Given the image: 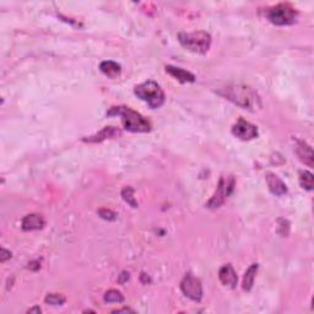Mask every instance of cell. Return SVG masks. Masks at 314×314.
Segmentation results:
<instances>
[{"mask_svg": "<svg viewBox=\"0 0 314 314\" xmlns=\"http://www.w3.org/2000/svg\"><path fill=\"white\" fill-rule=\"evenodd\" d=\"M217 95L247 111L256 112L262 108L260 96L251 86L243 84H227L216 90Z\"/></svg>", "mask_w": 314, "mask_h": 314, "instance_id": "cell-1", "label": "cell"}, {"mask_svg": "<svg viewBox=\"0 0 314 314\" xmlns=\"http://www.w3.org/2000/svg\"><path fill=\"white\" fill-rule=\"evenodd\" d=\"M107 115L108 117L118 115V117L122 118L123 127H124L125 130L131 131V133H147V131L151 130V123L140 113L131 109L130 107H112L107 112Z\"/></svg>", "mask_w": 314, "mask_h": 314, "instance_id": "cell-2", "label": "cell"}, {"mask_svg": "<svg viewBox=\"0 0 314 314\" xmlns=\"http://www.w3.org/2000/svg\"><path fill=\"white\" fill-rule=\"evenodd\" d=\"M178 41L190 52L205 54L210 49L211 36L205 31L179 32Z\"/></svg>", "mask_w": 314, "mask_h": 314, "instance_id": "cell-3", "label": "cell"}, {"mask_svg": "<svg viewBox=\"0 0 314 314\" xmlns=\"http://www.w3.org/2000/svg\"><path fill=\"white\" fill-rule=\"evenodd\" d=\"M134 93L138 96V98L146 102L154 109L160 108L165 103L166 100L165 92L161 88V86L157 82L152 81V80H147V81L143 82V84L135 86Z\"/></svg>", "mask_w": 314, "mask_h": 314, "instance_id": "cell-4", "label": "cell"}, {"mask_svg": "<svg viewBox=\"0 0 314 314\" xmlns=\"http://www.w3.org/2000/svg\"><path fill=\"white\" fill-rule=\"evenodd\" d=\"M264 15L270 22L278 26L294 25L299 18V11L287 2H281V4L268 7Z\"/></svg>", "mask_w": 314, "mask_h": 314, "instance_id": "cell-5", "label": "cell"}, {"mask_svg": "<svg viewBox=\"0 0 314 314\" xmlns=\"http://www.w3.org/2000/svg\"><path fill=\"white\" fill-rule=\"evenodd\" d=\"M236 187V178L233 176H221L216 190L211 199L205 204V206L211 210L219 209L226 201L227 198L233 193Z\"/></svg>", "mask_w": 314, "mask_h": 314, "instance_id": "cell-6", "label": "cell"}, {"mask_svg": "<svg viewBox=\"0 0 314 314\" xmlns=\"http://www.w3.org/2000/svg\"><path fill=\"white\" fill-rule=\"evenodd\" d=\"M181 290L184 296L194 302H200L203 299V286H201L200 280L195 278L192 273L186 274L183 280L181 281Z\"/></svg>", "mask_w": 314, "mask_h": 314, "instance_id": "cell-7", "label": "cell"}, {"mask_svg": "<svg viewBox=\"0 0 314 314\" xmlns=\"http://www.w3.org/2000/svg\"><path fill=\"white\" fill-rule=\"evenodd\" d=\"M232 134L236 138L241 139V140H252V139H256L259 135V131L258 128L252 123L247 122L243 118H240L237 120L235 125L232 127Z\"/></svg>", "mask_w": 314, "mask_h": 314, "instance_id": "cell-8", "label": "cell"}, {"mask_svg": "<svg viewBox=\"0 0 314 314\" xmlns=\"http://www.w3.org/2000/svg\"><path fill=\"white\" fill-rule=\"evenodd\" d=\"M296 154L300 157V160L303 163L308 166V167H313L314 165V155H313V149L311 147V145H308L305 140H301V139H296Z\"/></svg>", "mask_w": 314, "mask_h": 314, "instance_id": "cell-9", "label": "cell"}, {"mask_svg": "<svg viewBox=\"0 0 314 314\" xmlns=\"http://www.w3.org/2000/svg\"><path fill=\"white\" fill-rule=\"evenodd\" d=\"M219 279L222 285L229 287V289H236L237 286V274L231 264H225L224 267H221V269L219 270Z\"/></svg>", "mask_w": 314, "mask_h": 314, "instance_id": "cell-10", "label": "cell"}, {"mask_svg": "<svg viewBox=\"0 0 314 314\" xmlns=\"http://www.w3.org/2000/svg\"><path fill=\"white\" fill-rule=\"evenodd\" d=\"M120 134H122L120 129L115 127H104L101 131L96 133L95 135L84 138L82 141H85V143H102V141L107 140V139H113L117 138V136H120Z\"/></svg>", "mask_w": 314, "mask_h": 314, "instance_id": "cell-11", "label": "cell"}, {"mask_svg": "<svg viewBox=\"0 0 314 314\" xmlns=\"http://www.w3.org/2000/svg\"><path fill=\"white\" fill-rule=\"evenodd\" d=\"M44 217L39 214L26 215L21 221V229L23 231H36L42 230L44 227Z\"/></svg>", "mask_w": 314, "mask_h": 314, "instance_id": "cell-12", "label": "cell"}, {"mask_svg": "<svg viewBox=\"0 0 314 314\" xmlns=\"http://www.w3.org/2000/svg\"><path fill=\"white\" fill-rule=\"evenodd\" d=\"M265 178H267V183L268 187H269V190L274 195H276V197H283V195L286 194L287 187L280 177L269 172Z\"/></svg>", "mask_w": 314, "mask_h": 314, "instance_id": "cell-13", "label": "cell"}, {"mask_svg": "<svg viewBox=\"0 0 314 314\" xmlns=\"http://www.w3.org/2000/svg\"><path fill=\"white\" fill-rule=\"evenodd\" d=\"M165 69H166V72H168L171 76H173L174 79L178 80L179 82L186 84V82L195 81V75L192 74L190 71L184 70V69L177 68V66H173V65H166Z\"/></svg>", "mask_w": 314, "mask_h": 314, "instance_id": "cell-14", "label": "cell"}, {"mask_svg": "<svg viewBox=\"0 0 314 314\" xmlns=\"http://www.w3.org/2000/svg\"><path fill=\"white\" fill-rule=\"evenodd\" d=\"M100 70L106 76L111 77V79H115L120 74V71H122V68H120L119 64L115 63L113 60H104L100 64Z\"/></svg>", "mask_w": 314, "mask_h": 314, "instance_id": "cell-15", "label": "cell"}, {"mask_svg": "<svg viewBox=\"0 0 314 314\" xmlns=\"http://www.w3.org/2000/svg\"><path fill=\"white\" fill-rule=\"evenodd\" d=\"M258 269H259V265L258 264H252L251 267L247 269V272L244 273V278H243V290L246 292H249L252 289H253L254 285V280H256V275L258 273Z\"/></svg>", "mask_w": 314, "mask_h": 314, "instance_id": "cell-16", "label": "cell"}, {"mask_svg": "<svg viewBox=\"0 0 314 314\" xmlns=\"http://www.w3.org/2000/svg\"><path fill=\"white\" fill-rule=\"evenodd\" d=\"M300 184L303 189L308 190V192L313 190V186H314L313 174L308 171L300 172Z\"/></svg>", "mask_w": 314, "mask_h": 314, "instance_id": "cell-17", "label": "cell"}, {"mask_svg": "<svg viewBox=\"0 0 314 314\" xmlns=\"http://www.w3.org/2000/svg\"><path fill=\"white\" fill-rule=\"evenodd\" d=\"M104 302L107 303H122L124 302V296L122 295V292L118 291V290H109L104 294L103 297Z\"/></svg>", "mask_w": 314, "mask_h": 314, "instance_id": "cell-18", "label": "cell"}, {"mask_svg": "<svg viewBox=\"0 0 314 314\" xmlns=\"http://www.w3.org/2000/svg\"><path fill=\"white\" fill-rule=\"evenodd\" d=\"M122 197H123V199L127 201L129 205L131 206V208H135L136 209L139 206L138 201H136L135 198H134V189L130 186H127V187L123 188V189H122Z\"/></svg>", "mask_w": 314, "mask_h": 314, "instance_id": "cell-19", "label": "cell"}, {"mask_svg": "<svg viewBox=\"0 0 314 314\" xmlns=\"http://www.w3.org/2000/svg\"><path fill=\"white\" fill-rule=\"evenodd\" d=\"M65 296L60 294H48L44 299V302L50 306H61L65 303Z\"/></svg>", "mask_w": 314, "mask_h": 314, "instance_id": "cell-20", "label": "cell"}, {"mask_svg": "<svg viewBox=\"0 0 314 314\" xmlns=\"http://www.w3.org/2000/svg\"><path fill=\"white\" fill-rule=\"evenodd\" d=\"M98 215L104 220H108V221H113V220L117 219V215L113 213L112 210H108V209H101L98 210Z\"/></svg>", "mask_w": 314, "mask_h": 314, "instance_id": "cell-21", "label": "cell"}, {"mask_svg": "<svg viewBox=\"0 0 314 314\" xmlns=\"http://www.w3.org/2000/svg\"><path fill=\"white\" fill-rule=\"evenodd\" d=\"M283 230H286V232L289 233V230H290V224L287 220H284V219H280L279 220V227H278V232L283 233Z\"/></svg>", "mask_w": 314, "mask_h": 314, "instance_id": "cell-22", "label": "cell"}, {"mask_svg": "<svg viewBox=\"0 0 314 314\" xmlns=\"http://www.w3.org/2000/svg\"><path fill=\"white\" fill-rule=\"evenodd\" d=\"M10 258H11V253H10L7 249L1 248V257H0V262L5 263L7 259H10Z\"/></svg>", "mask_w": 314, "mask_h": 314, "instance_id": "cell-23", "label": "cell"}, {"mask_svg": "<svg viewBox=\"0 0 314 314\" xmlns=\"http://www.w3.org/2000/svg\"><path fill=\"white\" fill-rule=\"evenodd\" d=\"M129 278H130V276H129V273L123 272L119 275V279H118V283H119V284H125L129 280Z\"/></svg>", "mask_w": 314, "mask_h": 314, "instance_id": "cell-24", "label": "cell"}, {"mask_svg": "<svg viewBox=\"0 0 314 314\" xmlns=\"http://www.w3.org/2000/svg\"><path fill=\"white\" fill-rule=\"evenodd\" d=\"M39 268H41V265H39L38 262H31L28 264V269L33 270V272H37V270H38Z\"/></svg>", "mask_w": 314, "mask_h": 314, "instance_id": "cell-25", "label": "cell"}, {"mask_svg": "<svg viewBox=\"0 0 314 314\" xmlns=\"http://www.w3.org/2000/svg\"><path fill=\"white\" fill-rule=\"evenodd\" d=\"M140 279H141V283L143 284H147V283H150V281H151V279H150L145 273H141Z\"/></svg>", "mask_w": 314, "mask_h": 314, "instance_id": "cell-26", "label": "cell"}, {"mask_svg": "<svg viewBox=\"0 0 314 314\" xmlns=\"http://www.w3.org/2000/svg\"><path fill=\"white\" fill-rule=\"evenodd\" d=\"M123 312L128 313V312H134V311H133V310H130V308H123V310H117V311H113V312H112V313H123Z\"/></svg>", "mask_w": 314, "mask_h": 314, "instance_id": "cell-27", "label": "cell"}, {"mask_svg": "<svg viewBox=\"0 0 314 314\" xmlns=\"http://www.w3.org/2000/svg\"><path fill=\"white\" fill-rule=\"evenodd\" d=\"M41 308L39 307H33V308H29V310L27 311V313H41Z\"/></svg>", "mask_w": 314, "mask_h": 314, "instance_id": "cell-28", "label": "cell"}]
</instances>
